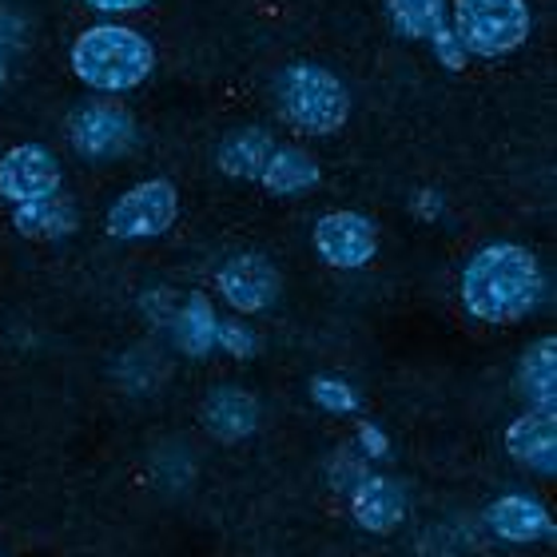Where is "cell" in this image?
<instances>
[{
    "label": "cell",
    "mask_w": 557,
    "mask_h": 557,
    "mask_svg": "<svg viewBox=\"0 0 557 557\" xmlns=\"http://www.w3.org/2000/svg\"><path fill=\"white\" fill-rule=\"evenodd\" d=\"M458 295L478 323L506 326L537 311V302L546 295V271L530 247L486 244L466 259Z\"/></svg>",
    "instance_id": "6da1fadb"
},
{
    "label": "cell",
    "mask_w": 557,
    "mask_h": 557,
    "mask_svg": "<svg viewBox=\"0 0 557 557\" xmlns=\"http://www.w3.org/2000/svg\"><path fill=\"white\" fill-rule=\"evenodd\" d=\"M72 72L96 92H132L156 72V48L136 28L92 24L72 45Z\"/></svg>",
    "instance_id": "7a4b0ae2"
},
{
    "label": "cell",
    "mask_w": 557,
    "mask_h": 557,
    "mask_svg": "<svg viewBox=\"0 0 557 557\" xmlns=\"http://www.w3.org/2000/svg\"><path fill=\"white\" fill-rule=\"evenodd\" d=\"M275 100L290 128L307 132V136H331L350 116L347 84L319 64H290L278 72Z\"/></svg>",
    "instance_id": "3957f363"
},
{
    "label": "cell",
    "mask_w": 557,
    "mask_h": 557,
    "mask_svg": "<svg viewBox=\"0 0 557 557\" xmlns=\"http://www.w3.org/2000/svg\"><path fill=\"white\" fill-rule=\"evenodd\" d=\"M530 9L525 0H454L450 33L458 36L466 57L498 60L530 36Z\"/></svg>",
    "instance_id": "277c9868"
},
{
    "label": "cell",
    "mask_w": 557,
    "mask_h": 557,
    "mask_svg": "<svg viewBox=\"0 0 557 557\" xmlns=\"http://www.w3.org/2000/svg\"><path fill=\"white\" fill-rule=\"evenodd\" d=\"M175 215H180V191L168 180H144L108 208L104 227L112 239H156L172 227Z\"/></svg>",
    "instance_id": "5b68a950"
},
{
    "label": "cell",
    "mask_w": 557,
    "mask_h": 557,
    "mask_svg": "<svg viewBox=\"0 0 557 557\" xmlns=\"http://www.w3.org/2000/svg\"><path fill=\"white\" fill-rule=\"evenodd\" d=\"M311 239L319 259L335 271H359L379 256V227L362 211H326Z\"/></svg>",
    "instance_id": "8992f818"
},
{
    "label": "cell",
    "mask_w": 557,
    "mask_h": 557,
    "mask_svg": "<svg viewBox=\"0 0 557 557\" xmlns=\"http://www.w3.org/2000/svg\"><path fill=\"white\" fill-rule=\"evenodd\" d=\"M69 144L84 160H116L136 144V124L120 104H84L69 120Z\"/></svg>",
    "instance_id": "52a82bcc"
},
{
    "label": "cell",
    "mask_w": 557,
    "mask_h": 557,
    "mask_svg": "<svg viewBox=\"0 0 557 557\" xmlns=\"http://www.w3.org/2000/svg\"><path fill=\"white\" fill-rule=\"evenodd\" d=\"M64 175H60V160L40 144H16L0 156V196L16 203H33V199L57 196Z\"/></svg>",
    "instance_id": "ba28073f"
},
{
    "label": "cell",
    "mask_w": 557,
    "mask_h": 557,
    "mask_svg": "<svg viewBox=\"0 0 557 557\" xmlns=\"http://www.w3.org/2000/svg\"><path fill=\"white\" fill-rule=\"evenodd\" d=\"M215 290L232 311L259 314L278 299V271L268 256H256V251L232 256L215 271Z\"/></svg>",
    "instance_id": "9c48e42d"
},
{
    "label": "cell",
    "mask_w": 557,
    "mask_h": 557,
    "mask_svg": "<svg viewBox=\"0 0 557 557\" xmlns=\"http://www.w3.org/2000/svg\"><path fill=\"white\" fill-rule=\"evenodd\" d=\"M486 530L498 542H510V546H537V542L554 537V513L534 494L510 490V494H498L486 506Z\"/></svg>",
    "instance_id": "30bf717a"
},
{
    "label": "cell",
    "mask_w": 557,
    "mask_h": 557,
    "mask_svg": "<svg viewBox=\"0 0 557 557\" xmlns=\"http://www.w3.org/2000/svg\"><path fill=\"white\" fill-rule=\"evenodd\" d=\"M347 510L367 534H391V530H398V525L407 522V513H410L407 486H403L398 478L371 470V474L347 494Z\"/></svg>",
    "instance_id": "8fae6325"
},
{
    "label": "cell",
    "mask_w": 557,
    "mask_h": 557,
    "mask_svg": "<svg viewBox=\"0 0 557 557\" xmlns=\"http://www.w3.org/2000/svg\"><path fill=\"white\" fill-rule=\"evenodd\" d=\"M506 454L513 462L534 470L542 478L557 474V414H546V410H522L506 426Z\"/></svg>",
    "instance_id": "7c38bea8"
},
{
    "label": "cell",
    "mask_w": 557,
    "mask_h": 557,
    "mask_svg": "<svg viewBox=\"0 0 557 557\" xmlns=\"http://www.w3.org/2000/svg\"><path fill=\"white\" fill-rule=\"evenodd\" d=\"M203 426L211 430V438L220 442H244L259 430V403L256 395H247L244 386H220L211 391L203 403Z\"/></svg>",
    "instance_id": "4fadbf2b"
},
{
    "label": "cell",
    "mask_w": 557,
    "mask_h": 557,
    "mask_svg": "<svg viewBox=\"0 0 557 557\" xmlns=\"http://www.w3.org/2000/svg\"><path fill=\"white\" fill-rule=\"evenodd\" d=\"M518 391L530 403L525 410H546L557 414V343L554 338H537L522 350L518 362Z\"/></svg>",
    "instance_id": "5bb4252c"
},
{
    "label": "cell",
    "mask_w": 557,
    "mask_h": 557,
    "mask_svg": "<svg viewBox=\"0 0 557 557\" xmlns=\"http://www.w3.org/2000/svg\"><path fill=\"white\" fill-rule=\"evenodd\" d=\"M319 180H323L319 163H314V156H307L302 148H275L268 156V163H263V172H259V184L278 199L302 196V191L319 187Z\"/></svg>",
    "instance_id": "9a60e30c"
},
{
    "label": "cell",
    "mask_w": 557,
    "mask_h": 557,
    "mask_svg": "<svg viewBox=\"0 0 557 557\" xmlns=\"http://www.w3.org/2000/svg\"><path fill=\"white\" fill-rule=\"evenodd\" d=\"M12 227L24 239H69L76 232V208L60 191L57 196L33 199V203H16L12 208Z\"/></svg>",
    "instance_id": "2e32d148"
},
{
    "label": "cell",
    "mask_w": 557,
    "mask_h": 557,
    "mask_svg": "<svg viewBox=\"0 0 557 557\" xmlns=\"http://www.w3.org/2000/svg\"><path fill=\"white\" fill-rule=\"evenodd\" d=\"M271 151H275V139H271L268 128H235L232 136H223L215 163L232 180H256L259 184V172H263Z\"/></svg>",
    "instance_id": "e0dca14e"
},
{
    "label": "cell",
    "mask_w": 557,
    "mask_h": 557,
    "mask_svg": "<svg viewBox=\"0 0 557 557\" xmlns=\"http://www.w3.org/2000/svg\"><path fill=\"white\" fill-rule=\"evenodd\" d=\"M175 343L191 355V359H203L215 350V326H220V314L211 307L208 295H187V302L175 311Z\"/></svg>",
    "instance_id": "ac0fdd59"
},
{
    "label": "cell",
    "mask_w": 557,
    "mask_h": 557,
    "mask_svg": "<svg viewBox=\"0 0 557 557\" xmlns=\"http://www.w3.org/2000/svg\"><path fill=\"white\" fill-rule=\"evenodd\" d=\"M386 16L395 24V33L407 40H430L450 24L446 0H386Z\"/></svg>",
    "instance_id": "d6986e66"
},
{
    "label": "cell",
    "mask_w": 557,
    "mask_h": 557,
    "mask_svg": "<svg viewBox=\"0 0 557 557\" xmlns=\"http://www.w3.org/2000/svg\"><path fill=\"white\" fill-rule=\"evenodd\" d=\"M311 398L319 410L338 414V418H350L362 410V395L347 379H338V374H319V379H311Z\"/></svg>",
    "instance_id": "ffe728a7"
},
{
    "label": "cell",
    "mask_w": 557,
    "mask_h": 557,
    "mask_svg": "<svg viewBox=\"0 0 557 557\" xmlns=\"http://www.w3.org/2000/svg\"><path fill=\"white\" fill-rule=\"evenodd\" d=\"M371 470H374V466L367 462L355 446H343V450H335L331 466H326V482H331V490H338V494H350V490L359 486Z\"/></svg>",
    "instance_id": "44dd1931"
},
{
    "label": "cell",
    "mask_w": 557,
    "mask_h": 557,
    "mask_svg": "<svg viewBox=\"0 0 557 557\" xmlns=\"http://www.w3.org/2000/svg\"><path fill=\"white\" fill-rule=\"evenodd\" d=\"M215 347L227 350L232 359H251L259 350V335L244 319H220V326H215Z\"/></svg>",
    "instance_id": "7402d4cb"
},
{
    "label": "cell",
    "mask_w": 557,
    "mask_h": 557,
    "mask_svg": "<svg viewBox=\"0 0 557 557\" xmlns=\"http://www.w3.org/2000/svg\"><path fill=\"white\" fill-rule=\"evenodd\" d=\"M355 450L367 458V462H383L386 454H391V438H386V430L379 422H362L359 434H355Z\"/></svg>",
    "instance_id": "603a6c76"
},
{
    "label": "cell",
    "mask_w": 557,
    "mask_h": 557,
    "mask_svg": "<svg viewBox=\"0 0 557 557\" xmlns=\"http://www.w3.org/2000/svg\"><path fill=\"white\" fill-rule=\"evenodd\" d=\"M430 48H434V57H438L450 72H462L466 69V52H462V45H458V36L450 33V24H446L442 33L430 36Z\"/></svg>",
    "instance_id": "cb8c5ba5"
},
{
    "label": "cell",
    "mask_w": 557,
    "mask_h": 557,
    "mask_svg": "<svg viewBox=\"0 0 557 557\" xmlns=\"http://www.w3.org/2000/svg\"><path fill=\"white\" fill-rule=\"evenodd\" d=\"M414 215H418V220H438V215H442V196H438V191L422 187V191L414 196Z\"/></svg>",
    "instance_id": "d4e9b609"
},
{
    "label": "cell",
    "mask_w": 557,
    "mask_h": 557,
    "mask_svg": "<svg viewBox=\"0 0 557 557\" xmlns=\"http://www.w3.org/2000/svg\"><path fill=\"white\" fill-rule=\"evenodd\" d=\"M148 0H88V9H96V12H136V9H144Z\"/></svg>",
    "instance_id": "484cf974"
},
{
    "label": "cell",
    "mask_w": 557,
    "mask_h": 557,
    "mask_svg": "<svg viewBox=\"0 0 557 557\" xmlns=\"http://www.w3.org/2000/svg\"><path fill=\"white\" fill-rule=\"evenodd\" d=\"M4 81H9V64H4V52H0V88H4Z\"/></svg>",
    "instance_id": "4316f807"
}]
</instances>
